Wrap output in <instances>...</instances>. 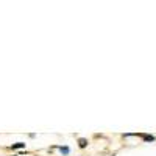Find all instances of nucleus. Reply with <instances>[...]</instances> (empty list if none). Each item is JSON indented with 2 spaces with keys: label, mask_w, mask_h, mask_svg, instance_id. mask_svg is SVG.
I'll list each match as a JSON object with an SVG mask.
<instances>
[{
  "label": "nucleus",
  "mask_w": 156,
  "mask_h": 156,
  "mask_svg": "<svg viewBox=\"0 0 156 156\" xmlns=\"http://www.w3.org/2000/svg\"><path fill=\"white\" fill-rule=\"evenodd\" d=\"M142 139H144L145 142H153L154 140V136H151V134H139Z\"/></svg>",
  "instance_id": "4"
},
{
  "label": "nucleus",
  "mask_w": 156,
  "mask_h": 156,
  "mask_svg": "<svg viewBox=\"0 0 156 156\" xmlns=\"http://www.w3.org/2000/svg\"><path fill=\"white\" fill-rule=\"evenodd\" d=\"M11 156H17V154H11Z\"/></svg>",
  "instance_id": "5"
},
{
  "label": "nucleus",
  "mask_w": 156,
  "mask_h": 156,
  "mask_svg": "<svg viewBox=\"0 0 156 156\" xmlns=\"http://www.w3.org/2000/svg\"><path fill=\"white\" fill-rule=\"evenodd\" d=\"M25 147H27L25 142H16V144H11L9 145V150H23Z\"/></svg>",
  "instance_id": "1"
},
{
  "label": "nucleus",
  "mask_w": 156,
  "mask_h": 156,
  "mask_svg": "<svg viewBox=\"0 0 156 156\" xmlns=\"http://www.w3.org/2000/svg\"><path fill=\"white\" fill-rule=\"evenodd\" d=\"M78 147H80L81 150L87 147V139L86 137H78Z\"/></svg>",
  "instance_id": "3"
},
{
  "label": "nucleus",
  "mask_w": 156,
  "mask_h": 156,
  "mask_svg": "<svg viewBox=\"0 0 156 156\" xmlns=\"http://www.w3.org/2000/svg\"><path fill=\"white\" fill-rule=\"evenodd\" d=\"M58 150H59V153H61L62 156H67V154L70 153V148H69L67 145H59V147H58Z\"/></svg>",
  "instance_id": "2"
}]
</instances>
